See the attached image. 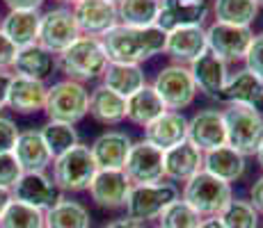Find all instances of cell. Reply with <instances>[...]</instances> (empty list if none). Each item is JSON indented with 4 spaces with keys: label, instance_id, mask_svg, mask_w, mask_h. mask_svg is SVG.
<instances>
[{
    "label": "cell",
    "instance_id": "cell-13",
    "mask_svg": "<svg viewBox=\"0 0 263 228\" xmlns=\"http://www.w3.org/2000/svg\"><path fill=\"white\" fill-rule=\"evenodd\" d=\"M206 50H209V44H206L204 25H188V28L165 32V55L172 59V64L190 67Z\"/></svg>",
    "mask_w": 263,
    "mask_h": 228
},
{
    "label": "cell",
    "instance_id": "cell-16",
    "mask_svg": "<svg viewBox=\"0 0 263 228\" xmlns=\"http://www.w3.org/2000/svg\"><path fill=\"white\" fill-rule=\"evenodd\" d=\"M62 192L55 187L53 178L46 171H34V174H21L18 182L12 187V199L28 203L32 208L46 212L48 208H53L60 201Z\"/></svg>",
    "mask_w": 263,
    "mask_h": 228
},
{
    "label": "cell",
    "instance_id": "cell-50",
    "mask_svg": "<svg viewBox=\"0 0 263 228\" xmlns=\"http://www.w3.org/2000/svg\"><path fill=\"white\" fill-rule=\"evenodd\" d=\"M256 5H259V9H263V0H254Z\"/></svg>",
    "mask_w": 263,
    "mask_h": 228
},
{
    "label": "cell",
    "instance_id": "cell-54",
    "mask_svg": "<svg viewBox=\"0 0 263 228\" xmlns=\"http://www.w3.org/2000/svg\"><path fill=\"white\" fill-rule=\"evenodd\" d=\"M158 3H160V0H158Z\"/></svg>",
    "mask_w": 263,
    "mask_h": 228
},
{
    "label": "cell",
    "instance_id": "cell-43",
    "mask_svg": "<svg viewBox=\"0 0 263 228\" xmlns=\"http://www.w3.org/2000/svg\"><path fill=\"white\" fill-rule=\"evenodd\" d=\"M247 201H250V203L254 205V210L263 217V176H259V178L250 185V199Z\"/></svg>",
    "mask_w": 263,
    "mask_h": 228
},
{
    "label": "cell",
    "instance_id": "cell-17",
    "mask_svg": "<svg viewBox=\"0 0 263 228\" xmlns=\"http://www.w3.org/2000/svg\"><path fill=\"white\" fill-rule=\"evenodd\" d=\"M48 98V85L44 80L23 78L12 73V82L7 91V108L16 114L44 112Z\"/></svg>",
    "mask_w": 263,
    "mask_h": 228
},
{
    "label": "cell",
    "instance_id": "cell-45",
    "mask_svg": "<svg viewBox=\"0 0 263 228\" xmlns=\"http://www.w3.org/2000/svg\"><path fill=\"white\" fill-rule=\"evenodd\" d=\"M103 228H144V226L135 224V221L128 219V217H121V219H115V221H110V224H105Z\"/></svg>",
    "mask_w": 263,
    "mask_h": 228
},
{
    "label": "cell",
    "instance_id": "cell-5",
    "mask_svg": "<svg viewBox=\"0 0 263 228\" xmlns=\"http://www.w3.org/2000/svg\"><path fill=\"white\" fill-rule=\"evenodd\" d=\"M50 169H53L50 178H53L55 187L60 192H67V194L87 192L89 182L99 171L87 144H76L71 151L55 158Z\"/></svg>",
    "mask_w": 263,
    "mask_h": 228
},
{
    "label": "cell",
    "instance_id": "cell-31",
    "mask_svg": "<svg viewBox=\"0 0 263 228\" xmlns=\"http://www.w3.org/2000/svg\"><path fill=\"white\" fill-rule=\"evenodd\" d=\"M44 228H92V215L80 201L60 196L44 215Z\"/></svg>",
    "mask_w": 263,
    "mask_h": 228
},
{
    "label": "cell",
    "instance_id": "cell-38",
    "mask_svg": "<svg viewBox=\"0 0 263 228\" xmlns=\"http://www.w3.org/2000/svg\"><path fill=\"white\" fill-rule=\"evenodd\" d=\"M21 167H18L14 153H0V187L12 192V187L21 178Z\"/></svg>",
    "mask_w": 263,
    "mask_h": 228
},
{
    "label": "cell",
    "instance_id": "cell-3",
    "mask_svg": "<svg viewBox=\"0 0 263 228\" xmlns=\"http://www.w3.org/2000/svg\"><path fill=\"white\" fill-rule=\"evenodd\" d=\"M227 128V146L238 151L240 155L250 158L256 155L263 141V114L256 108L229 103L222 110Z\"/></svg>",
    "mask_w": 263,
    "mask_h": 228
},
{
    "label": "cell",
    "instance_id": "cell-7",
    "mask_svg": "<svg viewBox=\"0 0 263 228\" xmlns=\"http://www.w3.org/2000/svg\"><path fill=\"white\" fill-rule=\"evenodd\" d=\"M44 112L48 121H62V123L76 126L89 114V89L83 82L69 78L58 80L48 87Z\"/></svg>",
    "mask_w": 263,
    "mask_h": 228
},
{
    "label": "cell",
    "instance_id": "cell-19",
    "mask_svg": "<svg viewBox=\"0 0 263 228\" xmlns=\"http://www.w3.org/2000/svg\"><path fill=\"white\" fill-rule=\"evenodd\" d=\"M209 16V5L192 3V0H160V12L156 28L163 32H172L176 28H188V25H204Z\"/></svg>",
    "mask_w": 263,
    "mask_h": 228
},
{
    "label": "cell",
    "instance_id": "cell-35",
    "mask_svg": "<svg viewBox=\"0 0 263 228\" xmlns=\"http://www.w3.org/2000/svg\"><path fill=\"white\" fill-rule=\"evenodd\" d=\"M44 215L46 212L39 208L12 199L0 215V228H44Z\"/></svg>",
    "mask_w": 263,
    "mask_h": 228
},
{
    "label": "cell",
    "instance_id": "cell-22",
    "mask_svg": "<svg viewBox=\"0 0 263 228\" xmlns=\"http://www.w3.org/2000/svg\"><path fill=\"white\" fill-rule=\"evenodd\" d=\"M163 169H165V180L170 182H181L190 180L195 174H199L204 169V153L197 146H192L190 141L167 149L163 153Z\"/></svg>",
    "mask_w": 263,
    "mask_h": 228
},
{
    "label": "cell",
    "instance_id": "cell-27",
    "mask_svg": "<svg viewBox=\"0 0 263 228\" xmlns=\"http://www.w3.org/2000/svg\"><path fill=\"white\" fill-rule=\"evenodd\" d=\"M89 116L103 126H117L126 119V98L103 85H96L89 91Z\"/></svg>",
    "mask_w": 263,
    "mask_h": 228
},
{
    "label": "cell",
    "instance_id": "cell-4",
    "mask_svg": "<svg viewBox=\"0 0 263 228\" xmlns=\"http://www.w3.org/2000/svg\"><path fill=\"white\" fill-rule=\"evenodd\" d=\"M181 199L188 203L199 217H220L222 210L234 199V190L229 182L206 174L204 169L195 174L181 187Z\"/></svg>",
    "mask_w": 263,
    "mask_h": 228
},
{
    "label": "cell",
    "instance_id": "cell-14",
    "mask_svg": "<svg viewBox=\"0 0 263 228\" xmlns=\"http://www.w3.org/2000/svg\"><path fill=\"white\" fill-rule=\"evenodd\" d=\"M188 141L192 146L209 153L220 146H227V128L222 110H199L188 119Z\"/></svg>",
    "mask_w": 263,
    "mask_h": 228
},
{
    "label": "cell",
    "instance_id": "cell-2",
    "mask_svg": "<svg viewBox=\"0 0 263 228\" xmlns=\"http://www.w3.org/2000/svg\"><path fill=\"white\" fill-rule=\"evenodd\" d=\"M55 64L64 73V78L87 85L103 75L105 67H108V55H105L101 39L78 37L67 50H62L55 57Z\"/></svg>",
    "mask_w": 263,
    "mask_h": 228
},
{
    "label": "cell",
    "instance_id": "cell-29",
    "mask_svg": "<svg viewBox=\"0 0 263 228\" xmlns=\"http://www.w3.org/2000/svg\"><path fill=\"white\" fill-rule=\"evenodd\" d=\"M245 155L234 151L231 146H220L215 151L204 153V171L224 182H236L245 174Z\"/></svg>",
    "mask_w": 263,
    "mask_h": 228
},
{
    "label": "cell",
    "instance_id": "cell-26",
    "mask_svg": "<svg viewBox=\"0 0 263 228\" xmlns=\"http://www.w3.org/2000/svg\"><path fill=\"white\" fill-rule=\"evenodd\" d=\"M101 85L108 89H112L115 94L133 96L135 91H140L146 85L144 69L140 64H121V62H108L103 75H101Z\"/></svg>",
    "mask_w": 263,
    "mask_h": 228
},
{
    "label": "cell",
    "instance_id": "cell-11",
    "mask_svg": "<svg viewBox=\"0 0 263 228\" xmlns=\"http://www.w3.org/2000/svg\"><path fill=\"white\" fill-rule=\"evenodd\" d=\"M163 153L165 151L156 149L154 144H149L144 139L133 141L124 164V174L130 180V185H156V182H163L165 180Z\"/></svg>",
    "mask_w": 263,
    "mask_h": 228
},
{
    "label": "cell",
    "instance_id": "cell-23",
    "mask_svg": "<svg viewBox=\"0 0 263 228\" xmlns=\"http://www.w3.org/2000/svg\"><path fill=\"white\" fill-rule=\"evenodd\" d=\"M130 146H133V139L126 133H121V130H105V133L96 137L92 141V146H89L92 158L96 162V169H121L124 171Z\"/></svg>",
    "mask_w": 263,
    "mask_h": 228
},
{
    "label": "cell",
    "instance_id": "cell-42",
    "mask_svg": "<svg viewBox=\"0 0 263 228\" xmlns=\"http://www.w3.org/2000/svg\"><path fill=\"white\" fill-rule=\"evenodd\" d=\"M3 3L9 12H18V9H23V12H39L46 0H3Z\"/></svg>",
    "mask_w": 263,
    "mask_h": 228
},
{
    "label": "cell",
    "instance_id": "cell-20",
    "mask_svg": "<svg viewBox=\"0 0 263 228\" xmlns=\"http://www.w3.org/2000/svg\"><path fill=\"white\" fill-rule=\"evenodd\" d=\"M14 158L23 174H34V171H46L53 164V155H50L46 141L37 128H28L18 133L16 146H14Z\"/></svg>",
    "mask_w": 263,
    "mask_h": 228
},
{
    "label": "cell",
    "instance_id": "cell-46",
    "mask_svg": "<svg viewBox=\"0 0 263 228\" xmlns=\"http://www.w3.org/2000/svg\"><path fill=\"white\" fill-rule=\"evenodd\" d=\"M199 228H224V224L220 221V217H204L199 221Z\"/></svg>",
    "mask_w": 263,
    "mask_h": 228
},
{
    "label": "cell",
    "instance_id": "cell-10",
    "mask_svg": "<svg viewBox=\"0 0 263 228\" xmlns=\"http://www.w3.org/2000/svg\"><path fill=\"white\" fill-rule=\"evenodd\" d=\"M254 32L252 28H240V25H227L213 21L206 28V44H209V53L220 57L224 64L242 62L247 55Z\"/></svg>",
    "mask_w": 263,
    "mask_h": 228
},
{
    "label": "cell",
    "instance_id": "cell-47",
    "mask_svg": "<svg viewBox=\"0 0 263 228\" xmlns=\"http://www.w3.org/2000/svg\"><path fill=\"white\" fill-rule=\"evenodd\" d=\"M9 201H12V192L5 190V187H0V215H3L5 208L9 205Z\"/></svg>",
    "mask_w": 263,
    "mask_h": 228
},
{
    "label": "cell",
    "instance_id": "cell-48",
    "mask_svg": "<svg viewBox=\"0 0 263 228\" xmlns=\"http://www.w3.org/2000/svg\"><path fill=\"white\" fill-rule=\"evenodd\" d=\"M254 158H256V162H259V167L263 169V141H261V146H259V151H256Z\"/></svg>",
    "mask_w": 263,
    "mask_h": 228
},
{
    "label": "cell",
    "instance_id": "cell-39",
    "mask_svg": "<svg viewBox=\"0 0 263 228\" xmlns=\"http://www.w3.org/2000/svg\"><path fill=\"white\" fill-rule=\"evenodd\" d=\"M245 69L252 71L254 75H259L263 80V32L254 34V39H252L250 48H247V55H245Z\"/></svg>",
    "mask_w": 263,
    "mask_h": 228
},
{
    "label": "cell",
    "instance_id": "cell-36",
    "mask_svg": "<svg viewBox=\"0 0 263 228\" xmlns=\"http://www.w3.org/2000/svg\"><path fill=\"white\" fill-rule=\"evenodd\" d=\"M259 212L247 199H231L229 205L222 210L220 221L224 228H259Z\"/></svg>",
    "mask_w": 263,
    "mask_h": 228
},
{
    "label": "cell",
    "instance_id": "cell-44",
    "mask_svg": "<svg viewBox=\"0 0 263 228\" xmlns=\"http://www.w3.org/2000/svg\"><path fill=\"white\" fill-rule=\"evenodd\" d=\"M12 82V71H0V112L7 108V91Z\"/></svg>",
    "mask_w": 263,
    "mask_h": 228
},
{
    "label": "cell",
    "instance_id": "cell-30",
    "mask_svg": "<svg viewBox=\"0 0 263 228\" xmlns=\"http://www.w3.org/2000/svg\"><path fill=\"white\" fill-rule=\"evenodd\" d=\"M55 67H58L55 64V55H50L39 44H34V46H28V48H18L12 73L23 75V78H32V80H46L53 73Z\"/></svg>",
    "mask_w": 263,
    "mask_h": 228
},
{
    "label": "cell",
    "instance_id": "cell-41",
    "mask_svg": "<svg viewBox=\"0 0 263 228\" xmlns=\"http://www.w3.org/2000/svg\"><path fill=\"white\" fill-rule=\"evenodd\" d=\"M16 55H18V48L0 32V71H12Z\"/></svg>",
    "mask_w": 263,
    "mask_h": 228
},
{
    "label": "cell",
    "instance_id": "cell-12",
    "mask_svg": "<svg viewBox=\"0 0 263 228\" xmlns=\"http://www.w3.org/2000/svg\"><path fill=\"white\" fill-rule=\"evenodd\" d=\"M71 12L83 37L101 39L115 25H119L117 5L108 3V0H80L71 7Z\"/></svg>",
    "mask_w": 263,
    "mask_h": 228
},
{
    "label": "cell",
    "instance_id": "cell-9",
    "mask_svg": "<svg viewBox=\"0 0 263 228\" xmlns=\"http://www.w3.org/2000/svg\"><path fill=\"white\" fill-rule=\"evenodd\" d=\"M78 37H83L76 23V16L71 12V7H58L46 9L42 14V21H39V37L37 44L44 50H48L50 55L58 57L62 50H67Z\"/></svg>",
    "mask_w": 263,
    "mask_h": 228
},
{
    "label": "cell",
    "instance_id": "cell-1",
    "mask_svg": "<svg viewBox=\"0 0 263 228\" xmlns=\"http://www.w3.org/2000/svg\"><path fill=\"white\" fill-rule=\"evenodd\" d=\"M108 55V62L140 64L149 62L151 57L165 53V32L156 25L151 28H126L115 25L110 32L101 37Z\"/></svg>",
    "mask_w": 263,
    "mask_h": 228
},
{
    "label": "cell",
    "instance_id": "cell-18",
    "mask_svg": "<svg viewBox=\"0 0 263 228\" xmlns=\"http://www.w3.org/2000/svg\"><path fill=\"white\" fill-rule=\"evenodd\" d=\"M144 141L154 144L156 149L167 151L174 146L188 141V116L183 112H163L156 121H151L144 128Z\"/></svg>",
    "mask_w": 263,
    "mask_h": 228
},
{
    "label": "cell",
    "instance_id": "cell-24",
    "mask_svg": "<svg viewBox=\"0 0 263 228\" xmlns=\"http://www.w3.org/2000/svg\"><path fill=\"white\" fill-rule=\"evenodd\" d=\"M220 100H224L227 105L236 103V105H247V108L261 110L263 80L242 67V69L236 71V73H229L224 89H222V94H220Z\"/></svg>",
    "mask_w": 263,
    "mask_h": 228
},
{
    "label": "cell",
    "instance_id": "cell-51",
    "mask_svg": "<svg viewBox=\"0 0 263 228\" xmlns=\"http://www.w3.org/2000/svg\"><path fill=\"white\" fill-rule=\"evenodd\" d=\"M192 3H206V0H192Z\"/></svg>",
    "mask_w": 263,
    "mask_h": 228
},
{
    "label": "cell",
    "instance_id": "cell-33",
    "mask_svg": "<svg viewBox=\"0 0 263 228\" xmlns=\"http://www.w3.org/2000/svg\"><path fill=\"white\" fill-rule=\"evenodd\" d=\"M213 14L217 23L252 28L259 16V5L254 0H213Z\"/></svg>",
    "mask_w": 263,
    "mask_h": 228
},
{
    "label": "cell",
    "instance_id": "cell-37",
    "mask_svg": "<svg viewBox=\"0 0 263 228\" xmlns=\"http://www.w3.org/2000/svg\"><path fill=\"white\" fill-rule=\"evenodd\" d=\"M204 217H199V212H195L185 203L183 199H176L174 203H170L163 210V215L158 217L160 228H199V221Z\"/></svg>",
    "mask_w": 263,
    "mask_h": 228
},
{
    "label": "cell",
    "instance_id": "cell-52",
    "mask_svg": "<svg viewBox=\"0 0 263 228\" xmlns=\"http://www.w3.org/2000/svg\"><path fill=\"white\" fill-rule=\"evenodd\" d=\"M108 3H115V5H117V3H119V0H108Z\"/></svg>",
    "mask_w": 263,
    "mask_h": 228
},
{
    "label": "cell",
    "instance_id": "cell-25",
    "mask_svg": "<svg viewBox=\"0 0 263 228\" xmlns=\"http://www.w3.org/2000/svg\"><path fill=\"white\" fill-rule=\"evenodd\" d=\"M39 21H42V12H23V9L7 12L0 18V32L16 48H28L37 44Z\"/></svg>",
    "mask_w": 263,
    "mask_h": 228
},
{
    "label": "cell",
    "instance_id": "cell-34",
    "mask_svg": "<svg viewBox=\"0 0 263 228\" xmlns=\"http://www.w3.org/2000/svg\"><path fill=\"white\" fill-rule=\"evenodd\" d=\"M39 133H42L44 141H46L53 160L60 158L62 153H67V151H71L76 144H80L76 126L62 123V121H46V126H44Z\"/></svg>",
    "mask_w": 263,
    "mask_h": 228
},
{
    "label": "cell",
    "instance_id": "cell-49",
    "mask_svg": "<svg viewBox=\"0 0 263 228\" xmlns=\"http://www.w3.org/2000/svg\"><path fill=\"white\" fill-rule=\"evenodd\" d=\"M55 3H60L62 7H73L76 3H80V0H55Z\"/></svg>",
    "mask_w": 263,
    "mask_h": 228
},
{
    "label": "cell",
    "instance_id": "cell-8",
    "mask_svg": "<svg viewBox=\"0 0 263 228\" xmlns=\"http://www.w3.org/2000/svg\"><path fill=\"white\" fill-rule=\"evenodd\" d=\"M151 87L160 96L165 108L172 112H181V110L190 108L197 98L195 80L190 75V69L183 64H167L156 73Z\"/></svg>",
    "mask_w": 263,
    "mask_h": 228
},
{
    "label": "cell",
    "instance_id": "cell-6",
    "mask_svg": "<svg viewBox=\"0 0 263 228\" xmlns=\"http://www.w3.org/2000/svg\"><path fill=\"white\" fill-rule=\"evenodd\" d=\"M181 196L179 187L174 182H156V185H130L126 196V217L135 224L144 226L146 221H156L170 203H174Z\"/></svg>",
    "mask_w": 263,
    "mask_h": 228
},
{
    "label": "cell",
    "instance_id": "cell-21",
    "mask_svg": "<svg viewBox=\"0 0 263 228\" xmlns=\"http://www.w3.org/2000/svg\"><path fill=\"white\" fill-rule=\"evenodd\" d=\"M190 75L195 80L197 94H204L209 98H220L222 89L229 78V64H224L220 57L206 50L199 59L190 64Z\"/></svg>",
    "mask_w": 263,
    "mask_h": 228
},
{
    "label": "cell",
    "instance_id": "cell-53",
    "mask_svg": "<svg viewBox=\"0 0 263 228\" xmlns=\"http://www.w3.org/2000/svg\"><path fill=\"white\" fill-rule=\"evenodd\" d=\"M151 228H160V226H151Z\"/></svg>",
    "mask_w": 263,
    "mask_h": 228
},
{
    "label": "cell",
    "instance_id": "cell-40",
    "mask_svg": "<svg viewBox=\"0 0 263 228\" xmlns=\"http://www.w3.org/2000/svg\"><path fill=\"white\" fill-rule=\"evenodd\" d=\"M18 126L14 119L0 114V153H12L18 139Z\"/></svg>",
    "mask_w": 263,
    "mask_h": 228
},
{
    "label": "cell",
    "instance_id": "cell-32",
    "mask_svg": "<svg viewBox=\"0 0 263 228\" xmlns=\"http://www.w3.org/2000/svg\"><path fill=\"white\" fill-rule=\"evenodd\" d=\"M160 3L158 0H119L117 18L126 28H151L158 21Z\"/></svg>",
    "mask_w": 263,
    "mask_h": 228
},
{
    "label": "cell",
    "instance_id": "cell-28",
    "mask_svg": "<svg viewBox=\"0 0 263 228\" xmlns=\"http://www.w3.org/2000/svg\"><path fill=\"white\" fill-rule=\"evenodd\" d=\"M163 112H167L165 103L160 100V96L156 94V89L149 82L144 85L140 91H135L133 96L126 98V119L130 123L146 128L151 121H156Z\"/></svg>",
    "mask_w": 263,
    "mask_h": 228
},
{
    "label": "cell",
    "instance_id": "cell-15",
    "mask_svg": "<svg viewBox=\"0 0 263 228\" xmlns=\"http://www.w3.org/2000/svg\"><path fill=\"white\" fill-rule=\"evenodd\" d=\"M130 180L121 169H99L87 187L89 199L103 210H119L126 205Z\"/></svg>",
    "mask_w": 263,
    "mask_h": 228
}]
</instances>
